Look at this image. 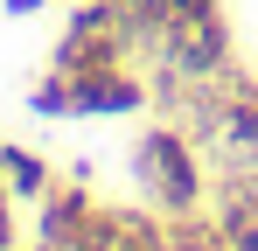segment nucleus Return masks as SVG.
I'll use <instances>...</instances> for the list:
<instances>
[{
	"instance_id": "4",
	"label": "nucleus",
	"mask_w": 258,
	"mask_h": 251,
	"mask_svg": "<svg viewBox=\"0 0 258 251\" xmlns=\"http://www.w3.org/2000/svg\"><path fill=\"white\" fill-rule=\"evenodd\" d=\"M216 167H258V77L237 63L223 70V126H216Z\"/></svg>"
},
{
	"instance_id": "5",
	"label": "nucleus",
	"mask_w": 258,
	"mask_h": 251,
	"mask_svg": "<svg viewBox=\"0 0 258 251\" xmlns=\"http://www.w3.org/2000/svg\"><path fill=\"white\" fill-rule=\"evenodd\" d=\"M210 216L223 230V251H258V167H216Z\"/></svg>"
},
{
	"instance_id": "2",
	"label": "nucleus",
	"mask_w": 258,
	"mask_h": 251,
	"mask_svg": "<svg viewBox=\"0 0 258 251\" xmlns=\"http://www.w3.org/2000/svg\"><path fill=\"white\" fill-rule=\"evenodd\" d=\"M126 167H133V189L161 209V216L210 209V154H203L174 119H168V126H147V133L133 140Z\"/></svg>"
},
{
	"instance_id": "9",
	"label": "nucleus",
	"mask_w": 258,
	"mask_h": 251,
	"mask_svg": "<svg viewBox=\"0 0 258 251\" xmlns=\"http://www.w3.org/2000/svg\"><path fill=\"white\" fill-rule=\"evenodd\" d=\"M14 209H21V203H14V196L0 203V251H14V244H21V223H14Z\"/></svg>"
},
{
	"instance_id": "3",
	"label": "nucleus",
	"mask_w": 258,
	"mask_h": 251,
	"mask_svg": "<svg viewBox=\"0 0 258 251\" xmlns=\"http://www.w3.org/2000/svg\"><path fill=\"white\" fill-rule=\"evenodd\" d=\"M70 77V70H63ZM154 105V84L140 77V70H77L70 77V119H133V112H147Z\"/></svg>"
},
{
	"instance_id": "10",
	"label": "nucleus",
	"mask_w": 258,
	"mask_h": 251,
	"mask_svg": "<svg viewBox=\"0 0 258 251\" xmlns=\"http://www.w3.org/2000/svg\"><path fill=\"white\" fill-rule=\"evenodd\" d=\"M49 0H0V14H14V21H21V14H42Z\"/></svg>"
},
{
	"instance_id": "1",
	"label": "nucleus",
	"mask_w": 258,
	"mask_h": 251,
	"mask_svg": "<svg viewBox=\"0 0 258 251\" xmlns=\"http://www.w3.org/2000/svg\"><path fill=\"white\" fill-rule=\"evenodd\" d=\"M126 35L147 70L174 77H223L237 63L223 0H126Z\"/></svg>"
},
{
	"instance_id": "7",
	"label": "nucleus",
	"mask_w": 258,
	"mask_h": 251,
	"mask_svg": "<svg viewBox=\"0 0 258 251\" xmlns=\"http://www.w3.org/2000/svg\"><path fill=\"white\" fill-rule=\"evenodd\" d=\"M0 181H7V196L14 203H42L49 189H56V167L42 161V154H28V147H14V140H0Z\"/></svg>"
},
{
	"instance_id": "6",
	"label": "nucleus",
	"mask_w": 258,
	"mask_h": 251,
	"mask_svg": "<svg viewBox=\"0 0 258 251\" xmlns=\"http://www.w3.org/2000/svg\"><path fill=\"white\" fill-rule=\"evenodd\" d=\"M91 209H98V203H91V167H77L70 181H56L42 203H35V244H42V251H70L77 230L91 223Z\"/></svg>"
},
{
	"instance_id": "8",
	"label": "nucleus",
	"mask_w": 258,
	"mask_h": 251,
	"mask_svg": "<svg viewBox=\"0 0 258 251\" xmlns=\"http://www.w3.org/2000/svg\"><path fill=\"white\" fill-rule=\"evenodd\" d=\"M28 112H35V119H70V77H63V70L35 77L28 84Z\"/></svg>"
}]
</instances>
